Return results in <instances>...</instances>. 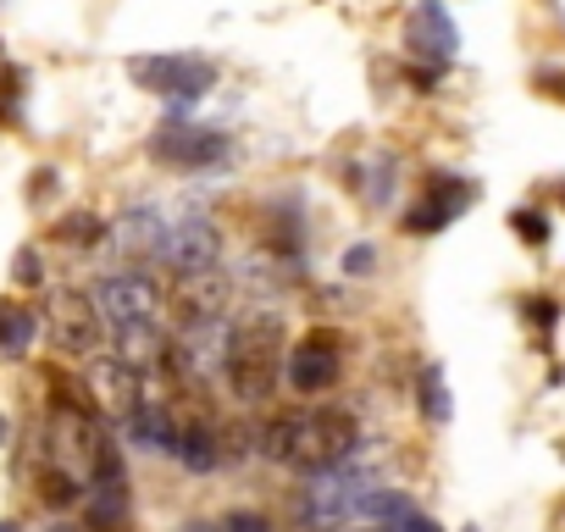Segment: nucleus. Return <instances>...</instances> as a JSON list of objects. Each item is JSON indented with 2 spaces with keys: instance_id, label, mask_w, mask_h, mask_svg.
Segmentation results:
<instances>
[{
  "instance_id": "1",
  "label": "nucleus",
  "mask_w": 565,
  "mask_h": 532,
  "mask_svg": "<svg viewBox=\"0 0 565 532\" xmlns=\"http://www.w3.org/2000/svg\"><path fill=\"white\" fill-rule=\"evenodd\" d=\"M383 477L361 460H333V466H317L306 493H300V515L311 532H350V526H366L377 521V504H383Z\"/></svg>"
},
{
  "instance_id": "2",
  "label": "nucleus",
  "mask_w": 565,
  "mask_h": 532,
  "mask_svg": "<svg viewBox=\"0 0 565 532\" xmlns=\"http://www.w3.org/2000/svg\"><path fill=\"white\" fill-rule=\"evenodd\" d=\"M95 311L117 333L122 355L134 366H145L150 350H156V328H161V289L150 278H139V273H117V278H106L95 289Z\"/></svg>"
},
{
  "instance_id": "3",
  "label": "nucleus",
  "mask_w": 565,
  "mask_h": 532,
  "mask_svg": "<svg viewBox=\"0 0 565 532\" xmlns=\"http://www.w3.org/2000/svg\"><path fill=\"white\" fill-rule=\"evenodd\" d=\"M222 366H227V383L238 400H266L277 389V366H282V344H277V328L260 322V328H238L227 344H222Z\"/></svg>"
},
{
  "instance_id": "4",
  "label": "nucleus",
  "mask_w": 565,
  "mask_h": 532,
  "mask_svg": "<svg viewBox=\"0 0 565 532\" xmlns=\"http://www.w3.org/2000/svg\"><path fill=\"white\" fill-rule=\"evenodd\" d=\"M128 73L139 89L172 95V100H200L216 84V67L205 56H139V62H128Z\"/></svg>"
},
{
  "instance_id": "5",
  "label": "nucleus",
  "mask_w": 565,
  "mask_h": 532,
  "mask_svg": "<svg viewBox=\"0 0 565 532\" xmlns=\"http://www.w3.org/2000/svg\"><path fill=\"white\" fill-rule=\"evenodd\" d=\"M156 260L167 266V273L178 278H200L211 273V260H216V227L205 216H167L161 227V244H156Z\"/></svg>"
},
{
  "instance_id": "6",
  "label": "nucleus",
  "mask_w": 565,
  "mask_h": 532,
  "mask_svg": "<svg viewBox=\"0 0 565 532\" xmlns=\"http://www.w3.org/2000/svg\"><path fill=\"white\" fill-rule=\"evenodd\" d=\"M150 156H156V161H167V167H211V161H222V156H227V134L167 117V123L156 128V139H150Z\"/></svg>"
},
{
  "instance_id": "7",
  "label": "nucleus",
  "mask_w": 565,
  "mask_h": 532,
  "mask_svg": "<svg viewBox=\"0 0 565 532\" xmlns=\"http://www.w3.org/2000/svg\"><path fill=\"white\" fill-rule=\"evenodd\" d=\"M355 449V416L328 405V411H306L300 422V466L317 471V466H333Z\"/></svg>"
},
{
  "instance_id": "8",
  "label": "nucleus",
  "mask_w": 565,
  "mask_h": 532,
  "mask_svg": "<svg viewBox=\"0 0 565 532\" xmlns=\"http://www.w3.org/2000/svg\"><path fill=\"white\" fill-rule=\"evenodd\" d=\"M339 350H344V339L333 333V328H317V333H306L295 350H289V383L300 389V394H328L333 383H339Z\"/></svg>"
},
{
  "instance_id": "9",
  "label": "nucleus",
  "mask_w": 565,
  "mask_h": 532,
  "mask_svg": "<svg viewBox=\"0 0 565 532\" xmlns=\"http://www.w3.org/2000/svg\"><path fill=\"white\" fill-rule=\"evenodd\" d=\"M405 45H411L422 62L444 67V62L455 56V45H460V34H455V18L438 7V0H422V7L411 12V23H405Z\"/></svg>"
},
{
  "instance_id": "10",
  "label": "nucleus",
  "mask_w": 565,
  "mask_h": 532,
  "mask_svg": "<svg viewBox=\"0 0 565 532\" xmlns=\"http://www.w3.org/2000/svg\"><path fill=\"white\" fill-rule=\"evenodd\" d=\"M51 333L67 355H89L100 344V311L84 300V295H62L56 311H51Z\"/></svg>"
},
{
  "instance_id": "11",
  "label": "nucleus",
  "mask_w": 565,
  "mask_h": 532,
  "mask_svg": "<svg viewBox=\"0 0 565 532\" xmlns=\"http://www.w3.org/2000/svg\"><path fill=\"white\" fill-rule=\"evenodd\" d=\"M300 422H306V411H271L260 422V433H255L260 455L282 460V466H300Z\"/></svg>"
},
{
  "instance_id": "12",
  "label": "nucleus",
  "mask_w": 565,
  "mask_h": 532,
  "mask_svg": "<svg viewBox=\"0 0 565 532\" xmlns=\"http://www.w3.org/2000/svg\"><path fill=\"white\" fill-rule=\"evenodd\" d=\"M471 205V189L466 183H449V178H438V194H427L416 211H411V233H438V227H449V216H460Z\"/></svg>"
},
{
  "instance_id": "13",
  "label": "nucleus",
  "mask_w": 565,
  "mask_h": 532,
  "mask_svg": "<svg viewBox=\"0 0 565 532\" xmlns=\"http://www.w3.org/2000/svg\"><path fill=\"white\" fill-rule=\"evenodd\" d=\"M377 526H383V532H438V521H427V515H422L416 504H405L399 493H383Z\"/></svg>"
},
{
  "instance_id": "14",
  "label": "nucleus",
  "mask_w": 565,
  "mask_h": 532,
  "mask_svg": "<svg viewBox=\"0 0 565 532\" xmlns=\"http://www.w3.org/2000/svg\"><path fill=\"white\" fill-rule=\"evenodd\" d=\"M178 460H183L189 471H211V466H216V438H211L200 422L183 427V433H178Z\"/></svg>"
},
{
  "instance_id": "15",
  "label": "nucleus",
  "mask_w": 565,
  "mask_h": 532,
  "mask_svg": "<svg viewBox=\"0 0 565 532\" xmlns=\"http://www.w3.org/2000/svg\"><path fill=\"white\" fill-rule=\"evenodd\" d=\"M34 339V317L18 306H0V355H23Z\"/></svg>"
},
{
  "instance_id": "16",
  "label": "nucleus",
  "mask_w": 565,
  "mask_h": 532,
  "mask_svg": "<svg viewBox=\"0 0 565 532\" xmlns=\"http://www.w3.org/2000/svg\"><path fill=\"white\" fill-rule=\"evenodd\" d=\"M422 405H427V416H438V422L449 416V394H444V377H438V372L422 377Z\"/></svg>"
},
{
  "instance_id": "17",
  "label": "nucleus",
  "mask_w": 565,
  "mask_h": 532,
  "mask_svg": "<svg viewBox=\"0 0 565 532\" xmlns=\"http://www.w3.org/2000/svg\"><path fill=\"white\" fill-rule=\"evenodd\" d=\"M45 499H51V504H73V499H78L73 471H45Z\"/></svg>"
},
{
  "instance_id": "18",
  "label": "nucleus",
  "mask_w": 565,
  "mask_h": 532,
  "mask_svg": "<svg viewBox=\"0 0 565 532\" xmlns=\"http://www.w3.org/2000/svg\"><path fill=\"white\" fill-rule=\"evenodd\" d=\"M222 532H271V521H266L260 510H233V515L222 521Z\"/></svg>"
},
{
  "instance_id": "19",
  "label": "nucleus",
  "mask_w": 565,
  "mask_h": 532,
  "mask_svg": "<svg viewBox=\"0 0 565 532\" xmlns=\"http://www.w3.org/2000/svg\"><path fill=\"white\" fill-rule=\"evenodd\" d=\"M510 222H515V233H526L532 244H543V238H548V227H543V216H537V211H515Z\"/></svg>"
},
{
  "instance_id": "20",
  "label": "nucleus",
  "mask_w": 565,
  "mask_h": 532,
  "mask_svg": "<svg viewBox=\"0 0 565 532\" xmlns=\"http://www.w3.org/2000/svg\"><path fill=\"white\" fill-rule=\"evenodd\" d=\"M344 266H350V273H372V244H355V249L344 255Z\"/></svg>"
},
{
  "instance_id": "21",
  "label": "nucleus",
  "mask_w": 565,
  "mask_h": 532,
  "mask_svg": "<svg viewBox=\"0 0 565 532\" xmlns=\"http://www.w3.org/2000/svg\"><path fill=\"white\" fill-rule=\"evenodd\" d=\"M18 278H23V284H40V260H34V249L18 255Z\"/></svg>"
},
{
  "instance_id": "22",
  "label": "nucleus",
  "mask_w": 565,
  "mask_h": 532,
  "mask_svg": "<svg viewBox=\"0 0 565 532\" xmlns=\"http://www.w3.org/2000/svg\"><path fill=\"white\" fill-rule=\"evenodd\" d=\"M67 233H73V238H95L100 227H95V216H73V227H67Z\"/></svg>"
},
{
  "instance_id": "23",
  "label": "nucleus",
  "mask_w": 565,
  "mask_h": 532,
  "mask_svg": "<svg viewBox=\"0 0 565 532\" xmlns=\"http://www.w3.org/2000/svg\"><path fill=\"white\" fill-rule=\"evenodd\" d=\"M183 532H222V526H183Z\"/></svg>"
},
{
  "instance_id": "24",
  "label": "nucleus",
  "mask_w": 565,
  "mask_h": 532,
  "mask_svg": "<svg viewBox=\"0 0 565 532\" xmlns=\"http://www.w3.org/2000/svg\"><path fill=\"white\" fill-rule=\"evenodd\" d=\"M51 532H78V526H51Z\"/></svg>"
},
{
  "instance_id": "25",
  "label": "nucleus",
  "mask_w": 565,
  "mask_h": 532,
  "mask_svg": "<svg viewBox=\"0 0 565 532\" xmlns=\"http://www.w3.org/2000/svg\"><path fill=\"white\" fill-rule=\"evenodd\" d=\"M0 532H18V526H0Z\"/></svg>"
}]
</instances>
